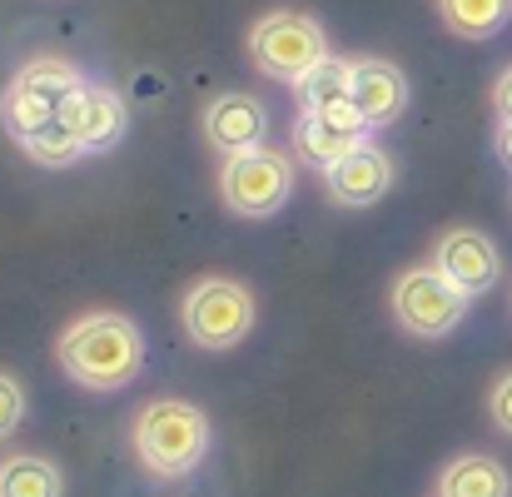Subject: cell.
I'll use <instances>...</instances> for the list:
<instances>
[{"instance_id":"obj_22","label":"cell","mask_w":512,"mask_h":497,"mask_svg":"<svg viewBox=\"0 0 512 497\" xmlns=\"http://www.w3.org/2000/svg\"><path fill=\"white\" fill-rule=\"evenodd\" d=\"M498 155H503V165L512 169V125H508V120L498 125Z\"/></svg>"},{"instance_id":"obj_11","label":"cell","mask_w":512,"mask_h":497,"mask_svg":"<svg viewBox=\"0 0 512 497\" xmlns=\"http://www.w3.org/2000/svg\"><path fill=\"white\" fill-rule=\"evenodd\" d=\"M388 189H393V160L378 145H358L348 160L329 169V194L348 209H363V204L383 199Z\"/></svg>"},{"instance_id":"obj_15","label":"cell","mask_w":512,"mask_h":497,"mask_svg":"<svg viewBox=\"0 0 512 497\" xmlns=\"http://www.w3.org/2000/svg\"><path fill=\"white\" fill-rule=\"evenodd\" d=\"M299 105H304V115H319V110H329V105H339L353 95V60H339V55H324L299 85Z\"/></svg>"},{"instance_id":"obj_5","label":"cell","mask_w":512,"mask_h":497,"mask_svg":"<svg viewBox=\"0 0 512 497\" xmlns=\"http://www.w3.org/2000/svg\"><path fill=\"white\" fill-rule=\"evenodd\" d=\"M289 189H294V165H289L284 150H269V145L244 150V155H229L224 169H219V194L244 219L279 214L284 199H289Z\"/></svg>"},{"instance_id":"obj_10","label":"cell","mask_w":512,"mask_h":497,"mask_svg":"<svg viewBox=\"0 0 512 497\" xmlns=\"http://www.w3.org/2000/svg\"><path fill=\"white\" fill-rule=\"evenodd\" d=\"M363 120L378 130V125H393L403 110H408V80L398 65L388 60H353V95H348Z\"/></svg>"},{"instance_id":"obj_21","label":"cell","mask_w":512,"mask_h":497,"mask_svg":"<svg viewBox=\"0 0 512 497\" xmlns=\"http://www.w3.org/2000/svg\"><path fill=\"white\" fill-rule=\"evenodd\" d=\"M493 100H498V115H503V120L512 125V70H503V80H498Z\"/></svg>"},{"instance_id":"obj_13","label":"cell","mask_w":512,"mask_h":497,"mask_svg":"<svg viewBox=\"0 0 512 497\" xmlns=\"http://www.w3.org/2000/svg\"><path fill=\"white\" fill-rule=\"evenodd\" d=\"M358 145H368V140H358V135H343L334 125H324L319 115H299V125H294V155L299 160H309V165H319L324 174L348 160Z\"/></svg>"},{"instance_id":"obj_19","label":"cell","mask_w":512,"mask_h":497,"mask_svg":"<svg viewBox=\"0 0 512 497\" xmlns=\"http://www.w3.org/2000/svg\"><path fill=\"white\" fill-rule=\"evenodd\" d=\"M319 120L324 125H334V130H343V135H358V140H368V120H363V110L353 105V100H339V105H329V110H319Z\"/></svg>"},{"instance_id":"obj_6","label":"cell","mask_w":512,"mask_h":497,"mask_svg":"<svg viewBox=\"0 0 512 497\" xmlns=\"http://www.w3.org/2000/svg\"><path fill=\"white\" fill-rule=\"evenodd\" d=\"M388 304H393V319L413 338H443V333H453L468 319L473 299L463 289H453L433 264H423V269H408V274L393 279Z\"/></svg>"},{"instance_id":"obj_20","label":"cell","mask_w":512,"mask_h":497,"mask_svg":"<svg viewBox=\"0 0 512 497\" xmlns=\"http://www.w3.org/2000/svg\"><path fill=\"white\" fill-rule=\"evenodd\" d=\"M488 413H493V423H498V428H503V433H508V438H512V368H508V373H503V378H498V383H493V398H488Z\"/></svg>"},{"instance_id":"obj_7","label":"cell","mask_w":512,"mask_h":497,"mask_svg":"<svg viewBox=\"0 0 512 497\" xmlns=\"http://www.w3.org/2000/svg\"><path fill=\"white\" fill-rule=\"evenodd\" d=\"M433 269L453 289H463L468 299H478V294H488L498 284L503 259H498V249H493V239L483 229H448L438 239V249H433Z\"/></svg>"},{"instance_id":"obj_8","label":"cell","mask_w":512,"mask_h":497,"mask_svg":"<svg viewBox=\"0 0 512 497\" xmlns=\"http://www.w3.org/2000/svg\"><path fill=\"white\" fill-rule=\"evenodd\" d=\"M60 125L85 145V155L90 150H110V145H120V135H125V100L110 90V85H80L65 105H60Z\"/></svg>"},{"instance_id":"obj_14","label":"cell","mask_w":512,"mask_h":497,"mask_svg":"<svg viewBox=\"0 0 512 497\" xmlns=\"http://www.w3.org/2000/svg\"><path fill=\"white\" fill-rule=\"evenodd\" d=\"M438 15L463 40H488L512 20V0H438Z\"/></svg>"},{"instance_id":"obj_2","label":"cell","mask_w":512,"mask_h":497,"mask_svg":"<svg viewBox=\"0 0 512 497\" xmlns=\"http://www.w3.org/2000/svg\"><path fill=\"white\" fill-rule=\"evenodd\" d=\"M209 453V418L194 403L155 398L135 413V458L155 478H184Z\"/></svg>"},{"instance_id":"obj_17","label":"cell","mask_w":512,"mask_h":497,"mask_svg":"<svg viewBox=\"0 0 512 497\" xmlns=\"http://www.w3.org/2000/svg\"><path fill=\"white\" fill-rule=\"evenodd\" d=\"M25 145V155L35 160V165H50V169H65V165H75L80 155H85V145L60 125V120H50L45 130H35V135H25L20 140Z\"/></svg>"},{"instance_id":"obj_18","label":"cell","mask_w":512,"mask_h":497,"mask_svg":"<svg viewBox=\"0 0 512 497\" xmlns=\"http://www.w3.org/2000/svg\"><path fill=\"white\" fill-rule=\"evenodd\" d=\"M20 418H25V393L10 373H0V438H10L20 428Z\"/></svg>"},{"instance_id":"obj_4","label":"cell","mask_w":512,"mask_h":497,"mask_svg":"<svg viewBox=\"0 0 512 497\" xmlns=\"http://www.w3.org/2000/svg\"><path fill=\"white\" fill-rule=\"evenodd\" d=\"M249 55L264 75L274 80H304L324 55H329V40H324V25L304 10H274L264 15L254 30H249Z\"/></svg>"},{"instance_id":"obj_12","label":"cell","mask_w":512,"mask_h":497,"mask_svg":"<svg viewBox=\"0 0 512 497\" xmlns=\"http://www.w3.org/2000/svg\"><path fill=\"white\" fill-rule=\"evenodd\" d=\"M438 497H512L508 468L488 453H463L443 468Z\"/></svg>"},{"instance_id":"obj_1","label":"cell","mask_w":512,"mask_h":497,"mask_svg":"<svg viewBox=\"0 0 512 497\" xmlns=\"http://www.w3.org/2000/svg\"><path fill=\"white\" fill-rule=\"evenodd\" d=\"M60 368L90 393H120L145 368V333L125 314H85L55 343Z\"/></svg>"},{"instance_id":"obj_3","label":"cell","mask_w":512,"mask_h":497,"mask_svg":"<svg viewBox=\"0 0 512 497\" xmlns=\"http://www.w3.org/2000/svg\"><path fill=\"white\" fill-rule=\"evenodd\" d=\"M179 319L199 348L224 353V348L244 343L254 329V294L239 279H199V284L184 289Z\"/></svg>"},{"instance_id":"obj_16","label":"cell","mask_w":512,"mask_h":497,"mask_svg":"<svg viewBox=\"0 0 512 497\" xmlns=\"http://www.w3.org/2000/svg\"><path fill=\"white\" fill-rule=\"evenodd\" d=\"M60 473L55 463L35 458V453H10L0 463V497H60Z\"/></svg>"},{"instance_id":"obj_9","label":"cell","mask_w":512,"mask_h":497,"mask_svg":"<svg viewBox=\"0 0 512 497\" xmlns=\"http://www.w3.org/2000/svg\"><path fill=\"white\" fill-rule=\"evenodd\" d=\"M264 130H269V115L254 95H219L209 110H204V135L209 145L229 160V155H244V150H259L264 145Z\"/></svg>"}]
</instances>
